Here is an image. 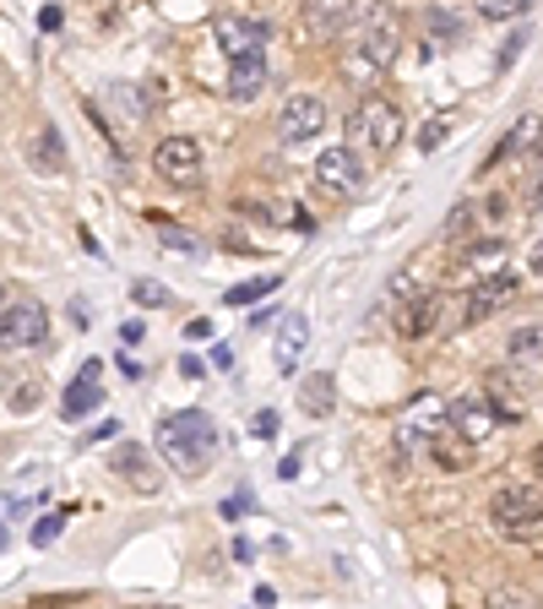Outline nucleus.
Returning <instances> with one entry per match:
<instances>
[{
  "label": "nucleus",
  "instance_id": "nucleus-1",
  "mask_svg": "<svg viewBox=\"0 0 543 609\" xmlns=\"http://www.w3.org/2000/svg\"><path fill=\"white\" fill-rule=\"evenodd\" d=\"M158 452H163V462H169L174 473L196 479V473L212 462V452H218V425H212L201 409L163 414V420H158Z\"/></svg>",
  "mask_w": 543,
  "mask_h": 609
},
{
  "label": "nucleus",
  "instance_id": "nucleus-2",
  "mask_svg": "<svg viewBox=\"0 0 543 609\" xmlns=\"http://www.w3.org/2000/svg\"><path fill=\"white\" fill-rule=\"evenodd\" d=\"M392 60H397V22L386 16V11H370L365 16V27L354 33V44H348V60H343V77L354 82V88H376L386 71H392Z\"/></svg>",
  "mask_w": 543,
  "mask_h": 609
},
{
  "label": "nucleus",
  "instance_id": "nucleus-3",
  "mask_svg": "<svg viewBox=\"0 0 543 609\" xmlns=\"http://www.w3.org/2000/svg\"><path fill=\"white\" fill-rule=\"evenodd\" d=\"M489 522L511 544H539L543 539V495L539 484H500L489 495Z\"/></svg>",
  "mask_w": 543,
  "mask_h": 609
},
{
  "label": "nucleus",
  "instance_id": "nucleus-4",
  "mask_svg": "<svg viewBox=\"0 0 543 609\" xmlns=\"http://www.w3.org/2000/svg\"><path fill=\"white\" fill-rule=\"evenodd\" d=\"M354 137H359V148L386 158V152L403 142V110H397L392 99H381V93H365L359 110H354Z\"/></svg>",
  "mask_w": 543,
  "mask_h": 609
},
{
  "label": "nucleus",
  "instance_id": "nucleus-5",
  "mask_svg": "<svg viewBox=\"0 0 543 609\" xmlns=\"http://www.w3.org/2000/svg\"><path fill=\"white\" fill-rule=\"evenodd\" d=\"M457 304L462 300L429 289L424 300L397 304V332H403V337H440V332H457V326H462V310H457Z\"/></svg>",
  "mask_w": 543,
  "mask_h": 609
},
{
  "label": "nucleus",
  "instance_id": "nucleus-6",
  "mask_svg": "<svg viewBox=\"0 0 543 609\" xmlns=\"http://www.w3.org/2000/svg\"><path fill=\"white\" fill-rule=\"evenodd\" d=\"M315 185L326 191V196H359L365 191V158L348 148H326L315 158Z\"/></svg>",
  "mask_w": 543,
  "mask_h": 609
},
{
  "label": "nucleus",
  "instance_id": "nucleus-7",
  "mask_svg": "<svg viewBox=\"0 0 543 609\" xmlns=\"http://www.w3.org/2000/svg\"><path fill=\"white\" fill-rule=\"evenodd\" d=\"M212 38H218V49L229 55V66H234V60H256V55L267 49V22L223 11V16L212 22Z\"/></svg>",
  "mask_w": 543,
  "mask_h": 609
},
{
  "label": "nucleus",
  "instance_id": "nucleus-8",
  "mask_svg": "<svg viewBox=\"0 0 543 609\" xmlns=\"http://www.w3.org/2000/svg\"><path fill=\"white\" fill-rule=\"evenodd\" d=\"M321 131H326V104H321L315 93H293V99L277 110V137H282L288 148L315 142Z\"/></svg>",
  "mask_w": 543,
  "mask_h": 609
},
{
  "label": "nucleus",
  "instance_id": "nucleus-9",
  "mask_svg": "<svg viewBox=\"0 0 543 609\" xmlns=\"http://www.w3.org/2000/svg\"><path fill=\"white\" fill-rule=\"evenodd\" d=\"M49 343V310L33 300L5 304L0 315V348H44Z\"/></svg>",
  "mask_w": 543,
  "mask_h": 609
},
{
  "label": "nucleus",
  "instance_id": "nucleus-10",
  "mask_svg": "<svg viewBox=\"0 0 543 609\" xmlns=\"http://www.w3.org/2000/svg\"><path fill=\"white\" fill-rule=\"evenodd\" d=\"M152 169L169 185H196V174H201V142L196 137H163L152 148Z\"/></svg>",
  "mask_w": 543,
  "mask_h": 609
},
{
  "label": "nucleus",
  "instance_id": "nucleus-11",
  "mask_svg": "<svg viewBox=\"0 0 543 609\" xmlns=\"http://www.w3.org/2000/svg\"><path fill=\"white\" fill-rule=\"evenodd\" d=\"M440 430H451V403L440 392H418L403 409V441H424L429 447Z\"/></svg>",
  "mask_w": 543,
  "mask_h": 609
},
{
  "label": "nucleus",
  "instance_id": "nucleus-12",
  "mask_svg": "<svg viewBox=\"0 0 543 609\" xmlns=\"http://www.w3.org/2000/svg\"><path fill=\"white\" fill-rule=\"evenodd\" d=\"M500 425H506V420L489 409V398H484V392H478V398H457V403H451V430H457V436H467L473 447H478V441H489Z\"/></svg>",
  "mask_w": 543,
  "mask_h": 609
},
{
  "label": "nucleus",
  "instance_id": "nucleus-13",
  "mask_svg": "<svg viewBox=\"0 0 543 609\" xmlns=\"http://www.w3.org/2000/svg\"><path fill=\"white\" fill-rule=\"evenodd\" d=\"M506 256H511V245L506 240H484V245H473L467 256H462V267H457V278L473 289V284H495V278H506L511 267H506Z\"/></svg>",
  "mask_w": 543,
  "mask_h": 609
},
{
  "label": "nucleus",
  "instance_id": "nucleus-14",
  "mask_svg": "<svg viewBox=\"0 0 543 609\" xmlns=\"http://www.w3.org/2000/svg\"><path fill=\"white\" fill-rule=\"evenodd\" d=\"M511 300H517V273H506V278H495V284H473L467 300H462V326H467V321H489L495 310H506Z\"/></svg>",
  "mask_w": 543,
  "mask_h": 609
},
{
  "label": "nucleus",
  "instance_id": "nucleus-15",
  "mask_svg": "<svg viewBox=\"0 0 543 609\" xmlns=\"http://www.w3.org/2000/svg\"><path fill=\"white\" fill-rule=\"evenodd\" d=\"M304 348H310V321L293 310V315H282V326H277V343H272V359H277V370H282V376H293V370H299V359H304Z\"/></svg>",
  "mask_w": 543,
  "mask_h": 609
},
{
  "label": "nucleus",
  "instance_id": "nucleus-16",
  "mask_svg": "<svg viewBox=\"0 0 543 609\" xmlns=\"http://www.w3.org/2000/svg\"><path fill=\"white\" fill-rule=\"evenodd\" d=\"M354 22V0H304V27L315 38H337Z\"/></svg>",
  "mask_w": 543,
  "mask_h": 609
},
{
  "label": "nucleus",
  "instance_id": "nucleus-17",
  "mask_svg": "<svg viewBox=\"0 0 543 609\" xmlns=\"http://www.w3.org/2000/svg\"><path fill=\"white\" fill-rule=\"evenodd\" d=\"M262 88H267V55H256V60H234V66H229V99H234V104L262 99Z\"/></svg>",
  "mask_w": 543,
  "mask_h": 609
},
{
  "label": "nucleus",
  "instance_id": "nucleus-18",
  "mask_svg": "<svg viewBox=\"0 0 543 609\" xmlns=\"http://www.w3.org/2000/svg\"><path fill=\"white\" fill-rule=\"evenodd\" d=\"M484 398H489V409H495L500 420H522V414H528V398L517 392V381H511L506 370L489 376V392H484Z\"/></svg>",
  "mask_w": 543,
  "mask_h": 609
},
{
  "label": "nucleus",
  "instance_id": "nucleus-19",
  "mask_svg": "<svg viewBox=\"0 0 543 609\" xmlns=\"http://www.w3.org/2000/svg\"><path fill=\"white\" fill-rule=\"evenodd\" d=\"M104 403V392H99V365H88L77 381H71V392H66V420H82L88 409H99Z\"/></svg>",
  "mask_w": 543,
  "mask_h": 609
},
{
  "label": "nucleus",
  "instance_id": "nucleus-20",
  "mask_svg": "<svg viewBox=\"0 0 543 609\" xmlns=\"http://www.w3.org/2000/svg\"><path fill=\"white\" fill-rule=\"evenodd\" d=\"M429 457H435L440 468H451V473H457V468H467V462H473V441H467V436H457V430H440V436L429 441Z\"/></svg>",
  "mask_w": 543,
  "mask_h": 609
},
{
  "label": "nucleus",
  "instance_id": "nucleus-21",
  "mask_svg": "<svg viewBox=\"0 0 543 609\" xmlns=\"http://www.w3.org/2000/svg\"><path fill=\"white\" fill-rule=\"evenodd\" d=\"M115 473L136 479V490H141V495H152V490H158V473H152V462H147L141 447H120V452H115Z\"/></svg>",
  "mask_w": 543,
  "mask_h": 609
},
{
  "label": "nucleus",
  "instance_id": "nucleus-22",
  "mask_svg": "<svg viewBox=\"0 0 543 609\" xmlns=\"http://www.w3.org/2000/svg\"><path fill=\"white\" fill-rule=\"evenodd\" d=\"M299 403H304V414H315V420H326V414L337 409V398H332V376H326V370H315V376H304V392H299Z\"/></svg>",
  "mask_w": 543,
  "mask_h": 609
},
{
  "label": "nucleus",
  "instance_id": "nucleus-23",
  "mask_svg": "<svg viewBox=\"0 0 543 609\" xmlns=\"http://www.w3.org/2000/svg\"><path fill=\"white\" fill-rule=\"evenodd\" d=\"M152 229H158V240H163L169 251H180V256H207V240H201V234H190V229H174V223H163L158 212H152Z\"/></svg>",
  "mask_w": 543,
  "mask_h": 609
},
{
  "label": "nucleus",
  "instance_id": "nucleus-24",
  "mask_svg": "<svg viewBox=\"0 0 543 609\" xmlns=\"http://www.w3.org/2000/svg\"><path fill=\"white\" fill-rule=\"evenodd\" d=\"M511 359L517 365H533V359H543V321H533V326H522V332H511Z\"/></svg>",
  "mask_w": 543,
  "mask_h": 609
},
{
  "label": "nucleus",
  "instance_id": "nucleus-25",
  "mask_svg": "<svg viewBox=\"0 0 543 609\" xmlns=\"http://www.w3.org/2000/svg\"><path fill=\"white\" fill-rule=\"evenodd\" d=\"M33 163H38V169H44V163H49V174H66V152H60V137H55V126H44V137H38V142H33Z\"/></svg>",
  "mask_w": 543,
  "mask_h": 609
},
{
  "label": "nucleus",
  "instance_id": "nucleus-26",
  "mask_svg": "<svg viewBox=\"0 0 543 609\" xmlns=\"http://www.w3.org/2000/svg\"><path fill=\"white\" fill-rule=\"evenodd\" d=\"M277 273H267V278H251V284H234L229 295H223V304H251V300H267V295H277Z\"/></svg>",
  "mask_w": 543,
  "mask_h": 609
},
{
  "label": "nucleus",
  "instance_id": "nucleus-27",
  "mask_svg": "<svg viewBox=\"0 0 543 609\" xmlns=\"http://www.w3.org/2000/svg\"><path fill=\"white\" fill-rule=\"evenodd\" d=\"M424 27H429V38H435V44H457V38H462V22H457L451 11H429V16H424Z\"/></svg>",
  "mask_w": 543,
  "mask_h": 609
},
{
  "label": "nucleus",
  "instance_id": "nucleus-28",
  "mask_svg": "<svg viewBox=\"0 0 543 609\" xmlns=\"http://www.w3.org/2000/svg\"><path fill=\"white\" fill-rule=\"evenodd\" d=\"M539 120H533V115H522V120H517V126H511V137H506V148L495 152V158H506V152H517V148H533V142H539Z\"/></svg>",
  "mask_w": 543,
  "mask_h": 609
},
{
  "label": "nucleus",
  "instance_id": "nucleus-29",
  "mask_svg": "<svg viewBox=\"0 0 543 609\" xmlns=\"http://www.w3.org/2000/svg\"><path fill=\"white\" fill-rule=\"evenodd\" d=\"M533 0H478V16L484 22H511V16H522Z\"/></svg>",
  "mask_w": 543,
  "mask_h": 609
},
{
  "label": "nucleus",
  "instance_id": "nucleus-30",
  "mask_svg": "<svg viewBox=\"0 0 543 609\" xmlns=\"http://www.w3.org/2000/svg\"><path fill=\"white\" fill-rule=\"evenodd\" d=\"M451 115H435V120H424V131H418V148L424 152H435V148H446V137H451Z\"/></svg>",
  "mask_w": 543,
  "mask_h": 609
},
{
  "label": "nucleus",
  "instance_id": "nucleus-31",
  "mask_svg": "<svg viewBox=\"0 0 543 609\" xmlns=\"http://www.w3.org/2000/svg\"><path fill=\"white\" fill-rule=\"evenodd\" d=\"M131 300L147 304V310H158V304H169V289H163V284H152V278H136V284H131Z\"/></svg>",
  "mask_w": 543,
  "mask_h": 609
},
{
  "label": "nucleus",
  "instance_id": "nucleus-32",
  "mask_svg": "<svg viewBox=\"0 0 543 609\" xmlns=\"http://www.w3.org/2000/svg\"><path fill=\"white\" fill-rule=\"evenodd\" d=\"M473 218H478V207H473V202L451 207V218H446V240H462V234L473 229Z\"/></svg>",
  "mask_w": 543,
  "mask_h": 609
},
{
  "label": "nucleus",
  "instance_id": "nucleus-33",
  "mask_svg": "<svg viewBox=\"0 0 543 609\" xmlns=\"http://www.w3.org/2000/svg\"><path fill=\"white\" fill-rule=\"evenodd\" d=\"M484 609H539L528 594H517V588H495L489 599H484Z\"/></svg>",
  "mask_w": 543,
  "mask_h": 609
},
{
  "label": "nucleus",
  "instance_id": "nucleus-34",
  "mask_svg": "<svg viewBox=\"0 0 543 609\" xmlns=\"http://www.w3.org/2000/svg\"><path fill=\"white\" fill-rule=\"evenodd\" d=\"M60 522H66V512H55V517L33 522V544H38V550H44V544H55V539H60Z\"/></svg>",
  "mask_w": 543,
  "mask_h": 609
},
{
  "label": "nucleus",
  "instance_id": "nucleus-35",
  "mask_svg": "<svg viewBox=\"0 0 543 609\" xmlns=\"http://www.w3.org/2000/svg\"><path fill=\"white\" fill-rule=\"evenodd\" d=\"M522 44H528V27H522V33H511V38H506V49H500V71H506V66H511V60H517V49H522Z\"/></svg>",
  "mask_w": 543,
  "mask_h": 609
},
{
  "label": "nucleus",
  "instance_id": "nucleus-36",
  "mask_svg": "<svg viewBox=\"0 0 543 609\" xmlns=\"http://www.w3.org/2000/svg\"><path fill=\"white\" fill-rule=\"evenodd\" d=\"M272 430H277V414H272V409H262V414L251 420V436H262V441H267Z\"/></svg>",
  "mask_w": 543,
  "mask_h": 609
},
{
  "label": "nucleus",
  "instance_id": "nucleus-37",
  "mask_svg": "<svg viewBox=\"0 0 543 609\" xmlns=\"http://www.w3.org/2000/svg\"><path fill=\"white\" fill-rule=\"evenodd\" d=\"M141 337H147V332H141V321H126V326H120V343H126V348L141 343Z\"/></svg>",
  "mask_w": 543,
  "mask_h": 609
},
{
  "label": "nucleus",
  "instance_id": "nucleus-38",
  "mask_svg": "<svg viewBox=\"0 0 543 609\" xmlns=\"http://www.w3.org/2000/svg\"><path fill=\"white\" fill-rule=\"evenodd\" d=\"M185 337H212V321H207V315H196V321L185 326Z\"/></svg>",
  "mask_w": 543,
  "mask_h": 609
},
{
  "label": "nucleus",
  "instance_id": "nucleus-39",
  "mask_svg": "<svg viewBox=\"0 0 543 609\" xmlns=\"http://www.w3.org/2000/svg\"><path fill=\"white\" fill-rule=\"evenodd\" d=\"M533 212H539V218H543V180H539V185H533Z\"/></svg>",
  "mask_w": 543,
  "mask_h": 609
},
{
  "label": "nucleus",
  "instance_id": "nucleus-40",
  "mask_svg": "<svg viewBox=\"0 0 543 609\" xmlns=\"http://www.w3.org/2000/svg\"><path fill=\"white\" fill-rule=\"evenodd\" d=\"M533 273H539V278H543V245H539V251H533Z\"/></svg>",
  "mask_w": 543,
  "mask_h": 609
},
{
  "label": "nucleus",
  "instance_id": "nucleus-41",
  "mask_svg": "<svg viewBox=\"0 0 543 609\" xmlns=\"http://www.w3.org/2000/svg\"><path fill=\"white\" fill-rule=\"evenodd\" d=\"M533 473H539V479H543V447H539V452H533Z\"/></svg>",
  "mask_w": 543,
  "mask_h": 609
},
{
  "label": "nucleus",
  "instance_id": "nucleus-42",
  "mask_svg": "<svg viewBox=\"0 0 543 609\" xmlns=\"http://www.w3.org/2000/svg\"><path fill=\"white\" fill-rule=\"evenodd\" d=\"M0 550H5V528H0Z\"/></svg>",
  "mask_w": 543,
  "mask_h": 609
},
{
  "label": "nucleus",
  "instance_id": "nucleus-43",
  "mask_svg": "<svg viewBox=\"0 0 543 609\" xmlns=\"http://www.w3.org/2000/svg\"><path fill=\"white\" fill-rule=\"evenodd\" d=\"M539 555H543V539H539Z\"/></svg>",
  "mask_w": 543,
  "mask_h": 609
},
{
  "label": "nucleus",
  "instance_id": "nucleus-44",
  "mask_svg": "<svg viewBox=\"0 0 543 609\" xmlns=\"http://www.w3.org/2000/svg\"><path fill=\"white\" fill-rule=\"evenodd\" d=\"M0 300H5V289H0Z\"/></svg>",
  "mask_w": 543,
  "mask_h": 609
}]
</instances>
